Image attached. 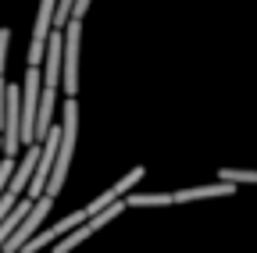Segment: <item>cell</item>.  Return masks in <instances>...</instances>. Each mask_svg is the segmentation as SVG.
Wrapping results in <instances>:
<instances>
[{
    "instance_id": "30bf717a",
    "label": "cell",
    "mask_w": 257,
    "mask_h": 253,
    "mask_svg": "<svg viewBox=\"0 0 257 253\" xmlns=\"http://www.w3.org/2000/svg\"><path fill=\"white\" fill-rule=\"evenodd\" d=\"M8 43H11V29H0V79H4V65H8Z\"/></svg>"
},
{
    "instance_id": "277c9868",
    "label": "cell",
    "mask_w": 257,
    "mask_h": 253,
    "mask_svg": "<svg viewBox=\"0 0 257 253\" xmlns=\"http://www.w3.org/2000/svg\"><path fill=\"white\" fill-rule=\"evenodd\" d=\"M54 11L57 0H40V15L32 25V40H29V68H40L47 57V43H50V29H54Z\"/></svg>"
},
{
    "instance_id": "8fae6325",
    "label": "cell",
    "mask_w": 257,
    "mask_h": 253,
    "mask_svg": "<svg viewBox=\"0 0 257 253\" xmlns=\"http://www.w3.org/2000/svg\"><path fill=\"white\" fill-rule=\"evenodd\" d=\"M89 4H93V0H75V11H72V22H82V15L89 11Z\"/></svg>"
},
{
    "instance_id": "6da1fadb",
    "label": "cell",
    "mask_w": 257,
    "mask_h": 253,
    "mask_svg": "<svg viewBox=\"0 0 257 253\" xmlns=\"http://www.w3.org/2000/svg\"><path fill=\"white\" fill-rule=\"evenodd\" d=\"M75 139H79V100H64V118H61V150H57L54 175H50V182H47V193H43V196H54V200H57L61 185H64V175H68V168H72Z\"/></svg>"
},
{
    "instance_id": "ba28073f",
    "label": "cell",
    "mask_w": 257,
    "mask_h": 253,
    "mask_svg": "<svg viewBox=\"0 0 257 253\" xmlns=\"http://www.w3.org/2000/svg\"><path fill=\"white\" fill-rule=\"evenodd\" d=\"M165 203H175L172 193H133V196H125V207H165Z\"/></svg>"
},
{
    "instance_id": "3957f363",
    "label": "cell",
    "mask_w": 257,
    "mask_h": 253,
    "mask_svg": "<svg viewBox=\"0 0 257 253\" xmlns=\"http://www.w3.org/2000/svg\"><path fill=\"white\" fill-rule=\"evenodd\" d=\"M79 43H82V22L64 25V72H61V89L75 100L79 93Z\"/></svg>"
},
{
    "instance_id": "5b68a950",
    "label": "cell",
    "mask_w": 257,
    "mask_h": 253,
    "mask_svg": "<svg viewBox=\"0 0 257 253\" xmlns=\"http://www.w3.org/2000/svg\"><path fill=\"white\" fill-rule=\"evenodd\" d=\"M50 207H54V196H40L36 203H32V210L25 214V221L18 225V232L4 242V249H0V253H22V246L32 242V235L40 232V225H43V217L50 214Z\"/></svg>"
},
{
    "instance_id": "52a82bcc",
    "label": "cell",
    "mask_w": 257,
    "mask_h": 253,
    "mask_svg": "<svg viewBox=\"0 0 257 253\" xmlns=\"http://www.w3.org/2000/svg\"><path fill=\"white\" fill-rule=\"evenodd\" d=\"M236 185L229 182H211V185H197V189H179V193H172L175 203H193V200H207V196H232Z\"/></svg>"
},
{
    "instance_id": "9c48e42d",
    "label": "cell",
    "mask_w": 257,
    "mask_h": 253,
    "mask_svg": "<svg viewBox=\"0 0 257 253\" xmlns=\"http://www.w3.org/2000/svg\"><path fill=\"white\" fill-rule=\"evenodd\" d=\"M221 182H229V185H257V171H239V168H221Z\"/></svg>"
},
{
    "instance_id": "8992f818",
    "label": "cell",
    "mask_w": 257,
    "mask_h": 253,
    "mask_svg": "<svg viewBox=\"0 0 257 253\" xmlns=\"http://www.w3.org/2000/svg\"><path fill=\"white\" fill-rule=\"evenodd\" d=\"M143 175H147V168H143V164H140V168H133V171H128L125 178H118V182H114L111 189H104V193L96 196V200H93L89 207H82V210H86V214L93 217V214H100V210H107L111 203H121V200L128 196V189H133L136 182H143Z\"/></svg>"
},
{
    "instance_id": "7a4b0ae2",
    "label": "cell",
    "mask_w": 257,
    "mask_h": 253,
    "mask_svg": "<svg viewBox=\"0 0 257 253\" xmlns=\"http://www.w3.org/2000/svg\"><path fill=\"white\" fill-rule=\"evenodd\" d=\"M40 97H43V72L40 68H25V89H22V146L25 150L36 143Z\"/></svg>"
}]
</instances>
